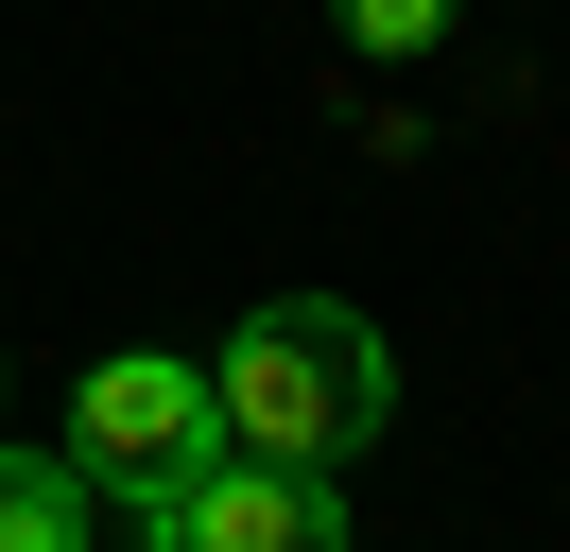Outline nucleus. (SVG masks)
Masks as SVG:
<instances>
[{"label":"nucleus","instance_id":"nucleus-1","mask_svg":"<svg viewBox=\"0 0 570 552\" xmlns=\"http://www.w3.org/2000/svg\"><path fill=\"white\" fill-rule=\"evenodd\" d=\"M208 397H225V448H259V466H346L397 414V363L346 294H259L243 345L208 363Z\"/></svg>","mask_w":570,"mask_h":552},{"label":"nucleus","instance_id":"nucleus-2","mask_svg":"<svg viewBox=\"0 0 570 552\" xmlns=\"http://www.w3.org/2000/svg\"><path fill=\"white\" fill-rule=\"evenodd\" d=\"M70 466H87V501H121V518L156 535V518L225 466V397H208V363H156V345L87 363V397H70Z\"/></svg>","mask_w":570,"mask_h":552},{"label":"nucleus","instance_id":"nucleus-3","mask_svg":"<svg viewBox=\"0 0 570 552\" xmlns=\"http://www.w3.org/2000/svg\"><path fill=\"white\" fill-rule=\"evenodd\" d=\"M156 552H346V501H328V466H259V448H225V466L156 518Z\"/></svg>","mask_w":570,"mask_h":552},{"label":"nucleus","instance_id":"nucleus-4","mask_svg":"<svg viewBox=\"0 0 570 552\" xmlns=\"http://www.w3.org/2000/svg\"><path fill=\"white\" fill-rule=\"evenodd\" d=\"M0 552H87V466L70 448H0Z\"/></svg>","mask_w":570,"mask_h":552},{"label":"nucleus","instance_id":"nucleus-5","mask_svg":"<svg viewBox=\"0 0 570 552\" xmlns=\"http://www.w3.org/2000/svg\"><path fill=\"white\" fill-rule=\"evenodd\" d=\"M346 34H363V52H432V34H450V0H346Z\"/></svg>","mask_w":570,"mask_h":552}]
</instances>
